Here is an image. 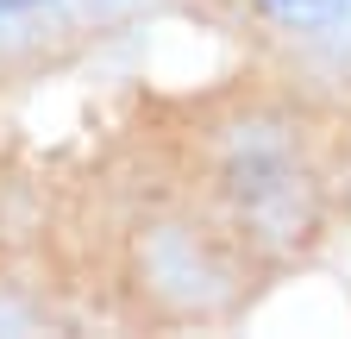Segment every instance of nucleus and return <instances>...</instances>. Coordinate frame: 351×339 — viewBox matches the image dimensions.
<instances>
[{
    "instance_id": "1",
    "label": "nucleus",
    "mask_w": 351,
    "mask_h": 339,
    "mask_svg": "<svg viewBox=\"0 0 351 339\" xmlns=\"http://www.w3.org/2000/svg\"><path fill=\"white\" fill-rule=\"evenodd\" d=\"M270 13H282V19H320V13H332V7H345V0H263Z\"/></svg>"
},
{
    "instance_id": "2",
    "label": "nucleus",
    "mask_w": 351,
    "mask_h": 339,
    "mask_svg": "<svg viewBox=\"0 0 351 339\" xmlns=\"http://www.w3.org/2000/svg\"><path fill=\"white\" fill-rule=\"evenodd\" d=\"M25 7H44V0H0V13H25Z\"/></svg>"
}]
</instances>
